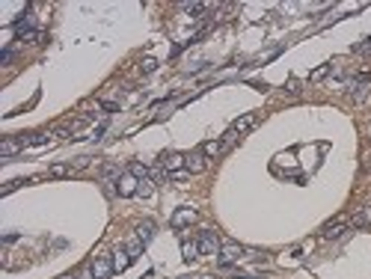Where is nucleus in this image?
<instances>
[{
  "mask_svg": "<svg viewBox=\"0 0 371 279\" xmlns=\"http://www.w3.org/2000/svg\"><path fill=\"white\" fill-rule=\"evenodd\" d=\"M348 89H350V98H353V101H362V98H365V80H362V77L350 80Z\"/></svg>",
  "mask_w": 371,
  "mask_h": 279,
  "instance_id": "obj_19",
  "label": "nucleus"
},
{
  "mask_svg": "<svg viewBox=\"0 0 371 279\" xmlns=\"http://www.w3.org/2000/svg\"><path fill=\"white\" fill-rule=\"evenodd\" d=\"M154 69H157V60H154V57H146V60L140 63V74H152Z\"/></svg>",
  "mask_w": 371,
  "mask_h": 279,
  "instance_id": "obj_24",
  "label": "nucleus"
},
{
  "mask_svg": "<svg viewBox=\"0 0 371 279\" xmlns=\"http://www.w3.org/2000/svg\"><path fill=\"white\" fill-rule=\"evenodd\" d=\"M243 253H246V250H243V247H240L238 241H223V247H220V267H232V264H235V261H240V258H243Z\"/></svg>",
  "mask_w": 371,
  "mask_h": 279,
  "instance_id": "obj_1",
  "label": "nucleus"
},
{
  "mask_svg": "<svg viewBox=\"0 0 371 279\" xmlns=\"http://www.w3.org/2000/svg\"><path fill=\"white\" fill-rule=\"evenodd\" d=\"M24 181H6V187H3V190H0V193H3V196H6V193H12V190H15V187H21Z\"/></svg>",
  "mask_w": 371,
  "mask_h": 279,
  "instance_id": "obj_32",
  "label": "nucleus"
},
{
  "mask_svg": "<svg viewBox=\"0 0 371 279\" xmlns=\"http://www.w3.org/2000/svg\"><path fill=\"white\" fill-rule=\"evenodd\" d=\"M143 247H146V244H143V241H140V238H137V235H134L131 241H128V244H125V253H128V256H131V261H137V258L143 256Z\"/></svg>",
  "mask_w": 371,
  "mask_h": 279,
  "instance_id": "obj_17",
  "label": "nucleus"
},
{
  "mask_svg": "<svg viewBox=\"0 0 371 279\" xmlns=\"http://www.w3.org/2000/svg\"><path fill=\"white\" fill-rule=\"evenodd\" d=\"M68 172H71V166H66V163H54V166L48 169V175H54V178H63Z\"/></svg>",
  "mask_w": 371,
  "mask_h": 279,
  "instance_id": "obj_23",
  "label": "nucleus"
},
{
  "mask_svg": "<svg viewBox=\"0 0 371 279\" xmlns=\"http://www.w3.org/2000/svg\"><path fill=\"white\" fill-rule=\"evenodd\" d=\"M89 161H92V158H77V161L71 163V169H87V166H89Z\"/></svg>",
  "mask_w": 371,
  "mask_h": 279,
  "instance_id": "obj_31",
  "label": "nucleus"
},
{
  "mask_svg": "<svg viewBox=\"0 0 371 279\" xmlns=\"http://www.w3.org/2000/svg\"><path fill=\"white\" fill-rule=\"evenodd\" d=\"M152 193H154V181H152V178H143V181L137 184V196H143V199H149Z\"/></svg>",
  "mask_w": 371,
  "mask_h": 279,
  "instance_id": "obj_22",
  "label": "nucleus"
},
{
  "mask_svg": "<svg viewBox=\"0 0 371 279\" xmlns=\"http://www.w3.org/2000/svg\"><path fill=\"white\" fill-rule=\"evenodd\" d=\"M285 92L297 98V95H300V80H297V77H291V80H288V86H285Z\"/></svg>",
  "mask_w": 371,
  "mask_h": 279,
  "instance_id": "obj_27",
  "label": "nucleus"
},
{
  "mask_svg": "<svg viewBox=\"0 0 371 279\" xmlns=\"http://www.w3.org/2000/svg\"><path fill=\"white\" fill-rule=\"evenodd\" d=\"M21 149H24L21 137H6L0 143V155H3V158H12V155H18Z\"/></svg>",
  "mask_w": 371,
  "mask_h": 279,
  "instance_id": "obj_11",
  "label": "nucleus"
},
{
  "mask_svg": "<svg viewBox=\"0 0 371 279\" xmlns=\"http://www.w3.org/2000/svg\"><path fill=\"white\" fill-rule=\"evenodd\" d=\"M160 166L175 175V172H181V169H187V155H181V152H163L160 155Z\"/></svg>",
  "mask_w": 371,
  "mask_h": 279,
  "instance_id": "obj_3",
  "label": "nucleus"
},
{
  "mask_svg": "<svg viewBox=\"0 0 371 279\" xmlns=\"http://www.w3.org/2000/svg\"><path fill=\"white\" fill-rule=\"evenodd\" d=\"M154 229H157V226H154V220H140L134 232H137V238H140L143 244H149V241L154 238Z\"/></svg>",
  "mask_w": 371,
  "mask_h": 279,
  "instance_id": "obj_12",
  "label": "nucleus"
},
{
  "mask_svg": "<svg viewBox=\"0 0 371 279\" xmlns=\"http://www.w3.org/2000/svg\"><path fill=\"white\" fill-rule=\"evenodd\" d=\"M12 57H15V54H12V48H3V54H0V66H9V63H12Z\"/></svg>",
  "mask_w": 371,
  "mask_h": 279,
  "instance_id": "obj_29",
  "label": "nucleus"
},
{
  "mask_svg": "<svg viewBox=\"0 0 371 279\" xmlns=\"http://www.w3.org/2000/svg\"><path fill=\"white\" fill-rule=\"evenodd\" d=\"M101 110H104V113H116L119 104H116V101H101Z\"/></svg>",
  "mask_w": 371,
  "mask_h": 279,
  "instance_id": "obj_30",
  "label": "nucleus"
},
{
  "mask_svg": "<svg viewBox=\"0 0 371 279\" xmlns=\"http://www.w3.org/2000/svg\"><path fill=\"white\" fill-rule=\"evenodd\" d=\"M128 172H131L134 178H152V166H146V163H140V161H131L128 163Z\"/></svg>",
  "mask_w": 371,
  "mask_h": 279,
  "instance_id": "obj_14",
  "label": "nucleus"
},
{
  "mask_svg": "<svg viewBox=\"0 0 371 279\" xmlns=\"http://www.w3.org/2000/svg\"><path fill=\"white\" fill-rule=\"evenodd\" d=\"M353 226H356V229L371 226V208H359V211H356V214H353Z\"/></svg>",
  "mask_w": 371,
  "mask_h": 279,
  "instance_id": "obj_21",
  "label": "nucleus"
},
{
  "mask_svg": "<svg viewBox=\"0 0 371 279\" xmlns=\"http://www.w3.org/2000/svg\"><path fill=\"white\" fill-rule=\"evenodd\" d=\"M256 122H259V116H256V113H246V116H240V119H235V122H232V131L240 137V134L253 131V128H256Z\"/></svg>",
  "mask_w": 371,
  "mask_h": 279,
  "instance_id": "obj_9",
  "label": "nucleus"
},
{
  "mask_svg": "<svg viewBox=\"0 0 371 279\" xmlns=\"http://www.w3.org/2000/svg\"><path fill=\"white\" fill-rule=\"evenodd\" d=\"M199 256H202V253H199V241L184 238V241H181V258H184V261H196Z\"/></svg>",
  "mask_w": 371,
  "mask_h": 279,
  "instance_id": "obj_10",
  "label": "nucleus"
},
{
  "mask_svg": "<svg viewBox=\"0 0 371 279\" xmlns=\"http://www.w3.org/2000/svg\"><path fill=\"white\" fill-rule=\"evenodd\" d=\"M137 184H140V178H134L131 172H122V178L116 181V193L122 199H131V196H137Z\"/></svg>",
  "mask_w": 371,
  "mask_h": 279,
  "instance_id": "obj_5",
  "label": "nucleus"
},
{
  "mask_svg": "<svg viewBox=\"0 0 371 279\" xmlns=\"http://www.w3.org/2000/svg\"><path fill=\"white\" fill-rule=\"evenodd\" d=\"M329 71H333V66L327 63V66H321V69H315V71H312V74H309V80H324V77H327Z\"/></svg>",
  "mask_w": 371,
  "mask_h": 279,
  "instance_id": "obj_26",
  "label": "nucleus"
},
{
  "mask_svg": "<svg viewBox=\"0 0 371 279\" xmlns=\"http://www.w3.org/2000/svg\"><path fill=\"white\" fill-rule=\"evenodd\" d=\"M104 131H107V125H98V128H95V134H92V140H101Z\"/></svg>",
  "mask_w": 371,
  "mask_h": 279,
  "instance_id": "obj_33",
  "label": "nucleus"
},
{
  "mask_svg": "<svg viewBox=\"0 0 371 279\" xmlns=\"http://www.w3.org/2000/svg\"><path fill=\"white\" fill-rule=\"evenodd\" d=\"M18 137H21V143L24 146H45V143H48V134H42V131H33V134H18Z\"/></svg>",
  "mask_w": 371,
  "mask_h": 279,
  "instance_id": "obj_16",
  "label": "nucleus"
},
{
  "mask_svg": "<svg viewBox=\"0 0 371 279\" xmlns=\"http://www.w3.org/2000/svg\"><path fill=\"white\" fill-rule=\"evenodd\" d=\"M101 178H104V181H113V184H116V181L122 178V169H119L116 163H104V166H101Z\"/></svg>",
  "mask_w": 371,
  "mask_h": 279,
  "instance_id": "obj_18",
  "label": "nucleus"
},
{
  "mask_svg": "<svg viewBox=\"0 0 371 279\" xmlns=\"http://www.w3.org/2000/svg\"><path fill=\"white\" fill-rule=\"evenodd\" d=\"M196 241H199V253L202 256H220V238L217 232H211V229H205V232H199L196 235Z\"/></svg>",
  "mask_w": 371,
  "mask_h": 279,
  "instance_id": "obj_2",
  "label": "nucleus"
},
{
  "mask_svg": "<svg viewBox=\"0 0 371 279\" xmlns=\"http://www.w3.org/2000/svg\"><path fill=\"white\" fill-rule=\"evenodd\" d=\"M235 143H238V134H235V131H232V128H229V131H226V134H223V152H229V149H232V146H235Z\"/></svg>",
  "mask_w": 371,
  "mask_h": 279,
  "instance_id": "obj_25",
  "label": "nucleus"
},
{
  "mask_svg": "<svg viewBox=\"0 0 371 279\" xmlns=\"http://www.w3.org/2000/svg\"><path fill=\"white\" fill-rule=\"evenodd\" d=\"M181 9H184L187 15H193V18H202L211 6H208V3H181Z\"/></svg>",
  "mask_w": 371,
  "mask_h": 279,
  "instance_id": "obj_20",
  "label": "nucleus"
},
{
  "mask_svg": "<svg viewBox=\"0 0 371 279\" xmlns=\"http://www.w3.org/2000/svg\"><path fill=\"white\" fill-rule=\"evenodd\" d=\"M181 279H190V276H181Z\"/></svg>",
  "mask_w": 371,
  "mask_h": 279,
  "instance_id": "obj_36",
  "label": "nucleus"
},
{
  "mask_svg": "<svg viewBox=\"0 0 371 279\" xmlns=\"http://www.w3.org/2000/svg\"><path fill=\"white\" fill-rule=\"evenodd\" d=\"M190 223H196V208H178L173 214V229H187Z\"/></svg>",
  "mask_w": 371,
  "mask_h": 279,
  "instance_id": "obj_7",
  "label": "nucleus"
},
{
  "mask_svg": "<svg viewBox=\"0 0 371 279\" xmlns=\"http://www.w3.org/2000/svg\"><path fill=\"white\" fill-rule=\"evenodd\" d=\"M353 51L356 54H371V39H362L359 45H353Z\"/></svg>",
  "mask_w": 371,
  "mask_h": 279,
  "instance_id": "obj_28",
  "label": "nucleus"
},
{
  "mask_svg": "<svg viewBox=\"0 0 371 279\" xmlns=\"http://www.w3.org/2000/svg\"><path fill=\"white\" fill-rule=\"evenodd\" d=\"M128 267H131V256H128L125 250L113 253V270H116V273H122V270H128Z\"/></svg>",
  "mask_w": 371,
  "mask_h": 279,
  "instance_id": "obj_15",
  "label": "nucleus"
},
{
  "mask_svg": "<svg viewBox=\"0 0 371 279\" xmlns=\"http://www.w3.org/2000/svg\"><path fill=\"white\" fill-rule=\"evenodd\" d=\"M60 279H74V276H60Z\"/></svg>",
  "mask_w": 371,
  "mask_h": 279,
  "instance_id": "obj_35",
  "label": "nucleus"
},
{
  "mask_svg": "<svg viewBox=\"0 0 371 279\" xmlns=\"http://www.w3.org/2000/svg\"><path fill=\"white\" fill-rule=\"evenodd\" d=\"M205 166H208V158H205L202 149L187 155V172H205Z\"/></svg>",
  "mask_w": 371,
  "mask_h": 279,
  "instance_id": "obj_8",
  "label": "nucleus"
},
{
  "mask_svg": "<svg viewBox=\"0 0 371 279\" xmlns=\"http://www.w3.org/2000/svg\"><path fill=\"white\" fill-rule=\"evenodd\" d=\"M77 279H95V273H92V267H84V273H80V276Z\"/></svg>",
  "mask_w": 371,
  "mask_h": 279,
  "instance_id": "obj_34",
  "label": "nucleus"
},
{
  "mask_svg": "<svg viewBox=\"0 0 371 279\" xmlns=\"http://www.w3.org/2000/svg\"><path fill=\"white\" fill-rule=\"evenodd\" d=\"M345 229H348V217H336L333 223L324 226L321 238H324V241H336V238H342V235H345Z\"/></svg>",
  "mask_w": 371,
  "mask_h": 279,
  "instance_id": "obj_6",
  "label": "nucleus"
},
{
  "mask_svg": "<svg viewBox=\"0 0 371 279\" xmlns=\"http://www.w3.org/2000/svg\"><path fill=\"white\" fill-rule=\"evenodd\" d=\"M199 149L205 152V158H220V155H226V152H223V140H208V143H202Z\"/></svg>",
  "mask_w": 371,
  "mask_h": 279,
  "instance_id": "obj_13",
  "label": "nucleus"
},
{
  "mask_svg": "<svg viewBox=\"0 0 371 279\" xmlns=\"http://www.w3.org/2000/svg\"><path fill=\"white\" fill-rule=\"evenodd\" d=\"M89 267H92L95 279H107L110 273H116V270H113V253H101V256H95Z\"/></svg>",
  "mask_w": 371,
  "mask_h": 279,
  "instance_id": "obj_4",
  "label": "nucleus"
}]
</instances>
